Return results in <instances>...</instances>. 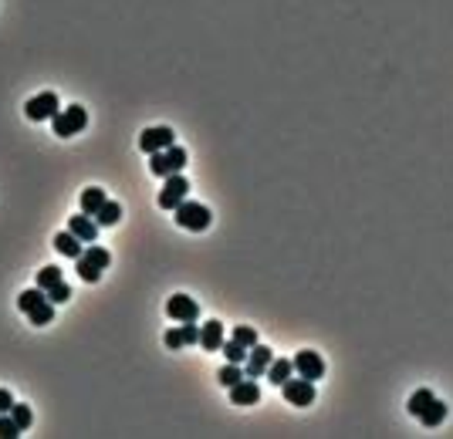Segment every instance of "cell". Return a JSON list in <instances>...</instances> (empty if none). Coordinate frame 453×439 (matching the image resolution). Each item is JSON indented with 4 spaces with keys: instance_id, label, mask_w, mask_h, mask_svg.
Here are the masks:
<instances>
[{
    "instance_id": "cell-18",
    "label": "cell",
    "mask_w": 453,
    "mask_h": 439,
    "mask_svg": "<svg viewBox=\"0 0 453 439\" xmlns=\"http://www.w3.org/2000/svg\"><path fill=\"white\" fill-rule=\"evenodd\" d=\"M416 419H419L423 426H430V429H433V426H440V423L447 419V405H443L440 399H433V402H430V405H426V409H423Z\"/></svg>"
},
{
    "instance_id": "cell-26",
    "label": "cell",
    "mask_w": 453,
    "mask_h": 439,
    "mask_svg": "<svg viewBox=\"0 0 453 439\" xmlns=\"http://www.w3.org/2000/svg\"><path fill=\"white\" fill-rule=\"evenodd\" d=\"M233 341L244 345V348H254V345H257V331L247 328V325H240V328H233Z\"/></svg>"
},
{
    "instance_id": "cell-16",
    "label": "cell",
    "mask_w": 453,
    "mask_h": 439,
    "mask_svg": "<svg viewBox=\"0 0 453 439\" xmlns=\"http://www.w3.org/2000/svg\"><path fill=\"white\" fill-rule=\"evenodd\" d=\"M55 250H57V254H64V257H75V261H78L85 247H81V240H78V237H75L71 230H68V233L61 230V233L55 237Z\"/></svg>"
},
{
    "instance_id": "cell-11",
    "label": "cell",
    "mask_w": 453,
    "mask_h": 439,
    "mask_svg": "<svg viewBox=\"0 0 453 439\" xmlns=\"http://www.w3.org/2000/svg\"><path fill=\"white\" fill-rule=\"evenodd\" d=\"M294 372L301 375V379H311V382H318L322 375H325V362H322V355L318 351H298L294 355Z\"/></svg>"
},
{
    "instance_id": "cell-29",
    "label": "cell",
    "mask_w": 453,
    "mask_h": 439,
    "mask_svg": "<svg viewBox=\"0 0 453 439\" xmlns=\"http://www.w3.org/2000/svg\"><path fill=\"white\" fill-rule=\"evenodd\" d=\"M163 341H166V348H172V351L183 348V345H186V341H183V328H170L163 334Z\"/></svg>"
},
{
    "instance_id": "cell-24",
    "label": "cell",
    "mask_w": 453,
    "mask_h": 439,
    "mask_svg": "<svg viewBox=\"0 0 453 439\" xmlns=\"http://www.w3.org/2000/svg\"><path fill=\"white\" fill-rule=\"evenodd\" d=\"M61 284V267H44V271H38V287L41 291H48V287H55Z\"/></svg>"
},
{
    "instance_id": "cell-13",
    "label": "cell",
    "mask_w": 453,
    "mask_h": 439,
    "mask_svg": "<svg viewBox=\"0 0 453 439\" xmlns=\"http://www.w3.org/2000/svg\"><path fill=\"white\" fill-rule=\"evenodd\" d=\"M68 230H71L81 243H95V237H99V223H95V217H88V213L71 217L68 220Z\"/></svg>"
},
{
    "instance_id": "cell-5",
    "label": "cell",
    "mask_w": 453,
    "mask_h": 439,
    "mask_svg": "<svg viewBox=\"0 0 453 439\" xmlns=\"http://www.w3.org/2000/svg\"><path fill=\"white\" fill-rule=\"evenodd\" d=\"M51 125H55V135H61V139L78 135L88 125V111L81 109V105H68L64 111H57L55 118H51Z\"/></svg>"
},
{
    "instance_id": "cell-21",
    "label": "cell",
    "mask_w": 453,
    "mask_h": 439,
    "mask_svg": "<svg viewBox=\"0 0 453 439\" xmlns=\"http://www.w3.org/2000/svg\"><path fill=\"white\" fill-rule=\"evenodd\" d=\"M433 399H437V395H433L430 388H416V392L409 395V405H406V409H409V416H419V412H423Z\"/></svg>"
},
{
    "instance_id": "cell-25",
    "label": "cell",
    "mask_w": 453,
    "mask_h": 439,
    "mask_svg": "<svg viewBox=\"0 0 453 439\" xmlns=\"http://www.w3.org/2000/svg\"><path fill=\"white\" fill-rule=\"evenodd\" d=\"M247 351H250V348H244V345H237V341H230V345L224 341V355H226V362H233V365L247 362Z\"/></svg>"
},
{
    "instance_id": "cell-30",
    "label": "cell",
    "mask_w": 453,
    "mask_h": 439,
    "mask_svg": "<svg viewBox=\"0 0 453 439\" xmlns=\"http://www.w3.org/2000/svg\"><path fill=\"white\" fill-rule=\"evenodd\" d=\"M183 328V341L186 345H196L200 341V328H196V321H186V325H179Z\"/></svg>"
},
{
    "instance_id": "cell-4",
    "label": "cell",
    "mask_w": 453,
    "mask_h": 439,
    "mask_svg": "<svg viewBox=\"0 0 453 439\" xmlns=\"http://www.w3.org/2000/svg\"><path fill=\"white\" fill-rule=\"evenodd\" d=\"M172 217H176V223H179L183 230H196V233H200V230H207V226H210V220H213V217H210V210H207L203 203H193V200H183V203L172 210Z\"/></svg>"
},
{
    "instance_id": "cell-1",
    "label": "cell",
    "mask_w": 453,
    "mask_h": 439,
    "mask_svg": "<svg viewBox=\"0 0 453 439\" xmlns=\"http://www.w3.org/2000/svg\"><path fill=\"white\" fill-rule=\"evenodd\" d=\"M17 304H21V311H24L34 325H51V321H55V304L48 301V294H44L41 287L24 291V294L17 297Z\"/></svg>"
},
{
    "instance_id": "cell-31",
    "label": "cell",
    "mask_w": 453,
    "mask_h": 439,
    "mask_svg": "<svg viewBox=\"0 0 453 439\" xmlns=\"http://www.w3.org/2000/svg\"><path fill=\"white\" fill-rule=\"evenodd\" d=\"M14 409V395H10V388H0V412H10Z\"/></svg>"
},
{
    "instance_id": "cell-27",
    "label": "cell",
    "mask_w": 453,
    "mask_h": 439,
    "mask_svg": "<svg viewBox=\"0 0 453 439\" xmlns=\"http://www.w3.org/2000/svg\"><path fill=\"white\" fill-rule=\"evenodd\" d=\"M44 294H48V301H51V304H64V301L71 297V287L61 280V284H55V287H48Z\"/></svg>"
},
{
    "instance_id": "cell-15",
    "label": "cell",
    "mask_w": 453,
    "mask_h": 439,
    "mask_svg": "<svg viewBox=\"0 0 453 439\" xmlns=\"http://www.w3.org/2000/svg\"><path fill=\"white\" fill-rule=\"evenodd\" d=\"M224 325L220 321H207V325H200V345L207 348V351H220L224 348Z\"/></svg>"
},
{
    "instance_id": "cell-3",
    "label": "cell",
    "mask_w": 453,
    "mask_h": 439,
    "mask_svg": "<svg viewBox=\"0 0 453 439\" xmlns=\"http://www.w3.org/2000/svg\"><path fill=\"white\" fill-rule=\"evenodd\" d=\"M183 165H186V149L176 146V142H172L170 149L149 156V172H153V176H163V179L172 176V172H183Z\"/></svg>"
},
{
    "instance_id": "cell-20",
    "label": "cell",
    "mask_w": 453,
    "mask_h": 439,
    "mask_svg": "<svg viewBox=\"0 0 453 439\" xmlns=\"http://www.w3.org/2000/svg\"><path fill=\"white\" fill-rule=\"evenodd\" d=\"M118 220H122V207H118L115 200H105V207L95 213V223H99V226H115Z\"/></svg>"
},
{
    "instance_id": "cell-8",
    "label": "cell",
    "mask_w": 453,
    "mask_h": 439,
    "mask_svg": "<svg viewBox=\"0 0 453 439\" xmlns=\"http://www.w3.org/2000/svg\"><path fill=\"white\" fill-rule=\"evenodd\" d=\"M186 193H190V183L183 179V172H172V176H166V186L159 189V207L163 210H176L183 200H186Z\"/></svg>"
},
{
    "instance_id": "cell-28",
    "label": "cell",
    "mask_w": 453,
    "mask_h": 439,
    "mask_svg": "<svg viewBox=\"0 0 453 439\" xmlns=\"http://www.w3.org/2000/svg\"><path fill=\"white\" fill-rule=\"evenodd\" d=\"M10 416H14V423L21 426V433H24V429L31 426V419H34V416H31V409H27V405H17V402H14V409H10Z\"/></svg>"
},
{
    "instance_id": "cell-22",
    "label": "cell",
    "mask_w": 453,
    "mask_h": 439,
    "mask_svg": "<svg viewBox=\"0 0 453 439\" xmlns=\"http://www.w3.org/2000/svg\"><path fill=\"white\" fill-rule=\"evenodd\" d=\"M240 379H244V372H240V369H237L233 362H230V365H224V369L217 372V382L224 385V388H230V385H237V382H240Z\"/></svg>"
},
{
    "instance_id": "cell-6",
    "label": "cell",
    "mask_w": 453,
    "mask_h": 439,
    "mask_svg": "<svg viewBox=\"0 0 453 439\" xmlns=\"http://www.w3.org/2000/svg\"><path fill=\"white\" fill-rule=\"evenodd\" d=\"M57 111H61V102H57L55 92H41V95H34V98L24 105V115H27L31 122H48V118H55Z\"/></svg>"
},
{
    "instance_id": "cell-17",
    "label": "cell",
    "mask_w": 453,
    "mask_h": 439,
    "mask_svg": "<svg viewBox=\"0 0 453 439\" xmlns=\"http://www.w3.org/2000/svg\"><path fill=\"white\" fill-rule=\"evenodd\" d=\"M105 200H109V196H105V189L92 186V189H85V193H81V200H78V203H81V213L95 217V213H99V210L105 207Z\"/></svg>"
},
{
    "instance_id": "cell-12",
    "label": "cell",
    "mask_w": 453,
    "mask_h": 439,
    "mask_svg": "<svg viewBox=\"0 0 453 439\" xmlns=\"http://www.w3.org/2000/svg\"><path fill=\"white\" fill-rule=\"evenodd\" d=\"M281 388L291 405H311L315 402V382L311 379H287Z\"/></svg>"
},
{
    "instance_id": "cell-2",
    "label": "cell",
    "mask_w": 453,
    "mask_h": 439,
    "mask_svg": "<svg viewBox=\"0 0 453 439\" xmlns=\"http://www.w3.org/2000/svg\"><path fill=\"white\" fill-rule=\"evenodd\" d=\"M109 264H112V254H109L105 247H95V243H92V247H85L81 257H78V277H81L85 284H95Z\"/></svg>"
},
{
    "instance_id": "cell-7",
    "label": "cell",
    "mask_w": 453,
    "mask_h": 439,
    "mask_svg": "<svg viewBox=\"0 0 453 439\" xmlns=\"http://www.w3.org/2000/svg\"><path fill=\"white\" fill-rule=\"evenodd\" d=\"M172 142H176V135H172L170 125H153V129H146V132L139 135V149H142L146 156H153V152H163V149H170Z\"/></svg>"
},
{
    "instance_id": "cell-9",
    "label": "cell",
    "mask_w": 453,
    "mask_h": 439,
    "mask_svg": "<svg viewBox=\"0 0 453 439\" xmlns=\"http://www.w3.org/2000/svg\"><path fill=\"white\" fill-rule=\"evenodd\" d=\"M166 315H170L172 321L186 325V321H196L200 318V304L190 294H172L170 301H166Z\"/></svg>"
},
{
    "instance_id": "cell-14",
    "label": "cell",
    "mask_w": 453,
    "mask_h": 439,
    "mask_svg": "<svg viewBox=\"0 0 453 439\" xmlns=\"http://www.w3.org/2000/svg\"><path fill=\"white\" fill-rule=\"evenodd\" d=\"M230 399H233V405H254L261 399V388L254 379H240L237 385H230Z\"/></svg>"
},
{
    "instance_id": "cell-23",
    "label": "cell",
    "mask_w": 453,
    "mask_h": 439,
    "mask_svg": "<svg viewBox=\"0 0 453 439\" xmlns=\"http://www.w3.org/2000/svg\"><path fill=\"white\" fill-rule=\"evenodd\" d=\"M21 436V426L14 423L10 412H0V439H17Z\"/></svg>"
},
{
    "instance_id": "cell-10",
    "label": "cell",
    "mask_w": 453,
    "mask_h": 439,
    "mask_svg": "<svg viewBox=\"0 0 453 439\" xmlns=\"http://www.w3.org/2000/svg\"><path fill=\"white\" fill-rule=\"evenodd\" d=\"M271 362H274V351H271L268 345H261V341H257V345L247 351L244 375H247V379H257V375H264V372H268V365H271Z\"/></svg>"
},
{
    "instance_id": "cell-19",
    "label": "cell",
    "mask_w": 453,
    "mask_h": 439,
    "mask_svg": "<svg viewBox=\"0 0 453 439\" xmlns=\"http://www.w3.org/2000/svg\"><path fill=\"white\" fill-rule=\"evenodd\" d=\"M291 372H294V362H287V358H274V362L268 365V379L274 385H284L291 379Z\"/></svg>"
}]
</instances>
